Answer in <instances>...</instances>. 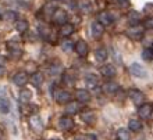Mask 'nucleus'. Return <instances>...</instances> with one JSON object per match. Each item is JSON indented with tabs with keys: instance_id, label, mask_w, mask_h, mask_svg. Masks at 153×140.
I'll use <instances>...</instances> for the list:
<instances>
[{
	"instance_id": "1",
	"label": "nucleus",
	"mask_w": 153,
	"mask_h": 140,
	"mask_svg": "<svg viewBox=\"0 0 153 140\" xmlns=\"http://www.w3.org/2000/svg\"><path fill=\"white\" fill-rule=\"evenodd\" d=\"M143 33H145V27H143V25H141V24L131 25V27L127 29V35H128L129 39H132V40L142 39Z\"/></svg>"
},
{
	"instance_id": "2",
	"label": "nucleus",
	"mask_w": 153,
	"mask_h": 140,
	"mask_svg": "<svg viewBox=\"0 0 153 140\" xmlns=\"http://www.w3.org/2000/svg\"><path fill=\"white\" fill-rule=\"evenodd\" d=\"M52 21L54 24L61 27V25L67 24V21H68V14H67V11L63 10V8H56L54 13H53V15H52Z\"/></svg>"
},
{
	"instance_id": "3",
	"label": "nucleus",
	"mask_w": 153,
	"mask_h": 140,
	"mask_svg": "<svg viewBox=\"0 0 153 140\" xmlns=\"http://www.w3.org/2000/svg\"><path fill=\"white\" fill-rule=\"evenodd\" d=\"M54 99H56V101L59 104H68L71 101V99H73V96L67 90H57L54 93Z\"/></svg>"
},
{
	"instance_id": "4",
	"label": "nucleus",
	"mask_w": 153,
	"mask_h": 140,
	"mask_svg": "<svg viewBox=\"0 0 153 140\" xmlns=\"http://www.w3.org/2000/svg\"><path fill=\"white\" fill-rule=\"evenodd\" d=\"M128 97L132 100L134 104H137V105H142L143 99H145L143 93H142L141 90H138V89H129L128 90Z\"/></svg>"
},
{
	"instance_id": "5",
	"label": "nucleus",
	"mask_w": 153,
	"mask_h": 140,
	"mask_svg": "<svg viewBox=\"0 0 153 140\" xmlns=\"http://www.w3.org/2000/svg\"><path fill=\"white\" fill-rule=\"evenodd\" d=\"M97 22H100L103 27H110V25H113L114 18L109 11H100L97 14Z\"/></svg>"
},
{
	"instance_id": "6",
	"label": "nucleus",
	"mask_w": 153,
	"mask_h": 140,
	"mask_svg": "<svg viewBox=\"0 0 153 140\" xmlns=\"http://www.w3.org/2000/svg\"><path fill=\"white\" fill-rule=\"evenodd\" d=\"M152 114H153V105L149 104V103L139 105V108H138V115L141 116L142 119H149Z\"/></svg>"
},
{
	"instance_id": "7",
	"label": "nucleus",
	"mask_w": 153,
	"mask_h": 140,
	"mask_svg": "<svg viewBox=\"0 0 153 140\" xmlns=\"http://www.w3.org/2000/svg\"><path fill=\"white\" fill-rule=\"evenodd\" d=\"M103 32H105V27L100 22L93 21L92 25H91V35H92L93 39H100L103 36Z\"/></svg>"
},
{
	"instance_id": "8",
	"label": "nucleus",
	"mask_w": 153,
	"mask_h": 140,
	"mask_svg": "<svg viewBox=\"0 0 153 140\" xmlns=\"http://www.w3.org/2000/svg\"><path fill=\"white\" fill-rule=\"evenodd\" d=\"M129 72H131V75L137 76V78H146L148 76V72H146V69L142 67V65H139L138 63H134V64H131V67H129Z\"/></svg>"
},
{
	"instance_id": "9",
	"label": "nucleus",
	"mask_w": 153,
	"mask_h": 140,
	"mask_svg": "<svg viewBox=\"0 0 153 140\" xmlns=\"http://www.w3.org/2000/svg\"><path fill=\"white\" fill-rule=\"evenodd\" d=\"M59 128H60L61 130H64V132L71 130V129L74 128V121L71 119L68 115L61 116L60 119H59Z\"/></svg>"
},
{
	"instance_id": "10",
	"label": "nucleus",
	"mask_w": 153,
	"mask_h": 140,
	"mask_svg": "<svg viewBox=\"0 0 153 140\" xmlns=\"http://www.w3.org/2000/svg\"><path fill=\"white\" fill-rule=\"evenodd\" d=\"M28 74L25 71H18L16 75L13 76V82L17 85V86H24L27 82H28Z\"/></svg>"
},
{
	"instance_id": "11",
	"label": "nucleus",
	"mask_w": 153,
	"mask_h": 140,
	"mask_svg": "<svg viewBox=\"0 0 153 140\" xmlns=\"http://www.w3.org/2000/svg\"><path fill=\"white\" fill-rule=\"evenodd\" d=\"M75 97H76V101L81 103V104L91 101V93H89L86 89H78L75 92Z\"/></svg>"
},
{
	"instance_id": "12",
	"label": "nucleus",
	"mask_w": 153,
	"mask_h": 140,
	"mask_svg": "<svg viewBox=\"0 0 153 140\" xmlns=\"http://www.w3.org/2000/svg\"><path fill=\"white\" fill-rule=\"evenodd\" d=\"M75 52L78 56L81 57H85L86 54H88L89 52V47H88V44H86V42H84V40H78L75 44Z\"/></svg>"
},
{
	"instance_id": "13",
	"label": "nucleus",
	"mask_w": 153,
	"mask_h": 140,
	"mask_svg": "<svg viewBox=\"0 0 153 140\" xmlns=\"http://www.w3.org/2000/svg\"><path fill=\"white\" fill-rule=\"evenodd\" d=\"M103 92L106 93V94H114V93H117V90L120 89V86H118V83H116V82H113V80H109V82H106L105 85H103Z\"/></svg>"
},
{
	"instance_id": "14",
	"label": "nucleus",
	"mask_w": 153,
	"mask_h": 140,
	"mask_svg": "<svg viewBox=\"0 0 153 140\" xmlns=\"http://www.w3.org/2000/svg\"><path fill=\"white\" fill-rule=\"evenodd\" d=\"M7 47H8V52H10V54H11L13 58H20L21 54H22V50H21L18 46L16 44V42H8L7 43Z\"/></svg>"
},
{
	"instance_id": "15",
	"label": "nucleus",
	"mask_w": 153,
	"mask_h": 140,
	"mask_svg": "<svg viewBox=\"0 0 153 140\" xmlns=\"http://www.w3.org/2000/svg\"><path fill=\"white\" fill-rule=\"evenodd\" d=\"M85 85H86V88L88 89H96L97 85H99V80H97V76L93 75V74H88V75L85 76Z\"/></svg>"
},
{
	"instance_id": "16",
	"label": "nucleus",
	"mask_w": 153,
	"mask_h": 140,
	"mask_svg": "<svg viewBox=\"0 0 153 140\" xmlns=\"http://www.w3.org/2000/svg\"><path fill=\"white\" fill-rule=\"evenodd\" d=\"M100 74H102V76H105V78H113V76H116L117 71H116V68H114V65L107 64V65H103L100 68Z\"/></svg>"
},
{
	"instance_id": "17",
	"label": "nucleus",
	"mask_w": 153,
	"mask_h": 140,
	"mask_svg": "<svg viewBox=\"0 0 153 140\" xmlns=\"http://www.w3.org/2000/svg\"><path fill=\"white\" fill-rule=\"evenodd\" d=\"M81 111V103L78 101H70L67 107H65V112L67 115H73V114H78Z\"/></svg>"
},
{
	"instance_id": "18",
	"label": "nucleus",
	"mask_w": 153,
	"mask_h": 140,
	"mask_svg": "<svg viewBox=\"0 0 153 140\" xmlns=\"http://www.w3.org/2000/svg\"><path fill=\"white\" fill-rule=\"evenodd\" d=\"M81 118L84 122L86 124H93L95 119H96V115H95V112L93 111H89V110H85V111L81 112Z\"/></svg>"
},
{
	"instance_id": "19",
	"label": "nucleus",
	"mask_w": 153,
	"mask_h": 140,
	"mask_svg": "<svg viewBox=\"0 0 153 140\" xmlns=\"http://www.w3.org/2000/svg\"><path fill=\"white\" fill-rule=\"evenodd\" d=\"M74 25L73 24H70V22H67V24L64 25H61L60 27V35L61 36H64V38H68V36H71L74 33Z\"/></svg>"
},
{
	"instance_id": "20",
	"label": "nucleus",
	"mask_w": 153,
	"mask_h": 140,
	"mask_svg": "<svg viewBox=\"0 0 153 140\" xmlns=\"http://www.w3.org/2000/svg\"><path fill=\"white\" fill-rule=\"evenodd\" d=\"M95 57H96V60L99 63H103V61L107 60V57H109V53L106 50L105 47H99L96 49V52H95Z\"/></svg>"
},
{
	"instance_id": "21",
	"label": "nucleus",
	"mask_w": 153,
	"mask_h": 140,
	"mask_svg": "<svg viewBox=\"0 0 153 140\" xmlns=\"http://www.w3.org/2000/svg\"><path fill=\"white\" fill-rule=\"evenodd\" d=\"M21 103H29L31 99H32V92L29 89H22L20 92V96H18Z\"/></svg>"
},
{
	"instance_id": "22",
	"label": "nucleus",
	"mask_w": 153,
	"mask_h": 140,
	"mask_svg": "<svg viewBox=\"0 0 153 140\" xmlns=\"http://www.w3.org/2000/svg\"><path fill=\"white\" fill-rule=\"evenodd\" d=\"M128 129H129V132H139L142 129V122L138 119H129Z\"/></svg>"
},
{
	"instance_id": "23",
	"label": "nucleus",
	"mask_w": 153,
	"mask_h": 140,
	"mask_svg": "<svg viewBox=\"0 0 153 140\" xmlns=\"http://www.w3.org/2000/svg\"><path fill=\"white\" fill-rule=\"evenodd\" d=\"M31 83H32L33 86H36V88L42 86V83H43V75H42L40 72H35V74L31 76Z\"/></svg>"
},
{
	"instance_id": "24",
	"label": "nucleus",
	"mask_w": 153,
	"mask_h": 140,
	"mask_svg": "<svg viewBox=\"0 0 153 140\" xmlns=\"http://www.w3.org/2000/svg\"><path fill=\"white\" fill-rule=\"evenodd\" d=\"M28 27H29V24H28V21L27 20H18L16 22V29L20 33L27 32V31H28Z\"/></svg>"
},
{
	"instance_id": "25",
	"label": "nucleus",
	"mask_w": 153,
	"mask_h": 140,
	"mask_svg": "<svg viewBox=\"0 0 153 140\" xmlns=\"http://www.w3.org/2000/svg\"><path fill=\"white\" fill-rule=\"evenodd\" d=\"M0 112L1 114H8L10 112V101L6 97H0Z\"/></svg>"
},
{
	"instance_id": "26",
	"label": "nucleus",
	"mask_w": 153,
	"mask_h": 140,
	"mask_svg": "<svg viewBox=\"0 0 153 140\" xmlns=\"http://www.w3.org/2000/svg\"><path fill=\"white\" fill-rule=\"evenodd\" d=\"M128 20H129V22H132L134 25H137V24H139V21H141V14L138 11H135V10H131V11L128 13Z\"/></svg>"
},
{
	"instance_id": "27",
	"label": "nucleus",
	"mask_w": 153,
	"mask_h": 140,
	"mask_svg": "<svg viewBox=\"0 0 153 140\" xmlns=\"http://www.w3.org/2000/svg\"><path fill=\"white\" fill-rule=\"evenodd\" d=\"M39 33H40V36L43 38V39H46V40H49V38L52 36V31H50V28L49 27H46V25H39Z\"/></svg>"
},
{
	"instance_id": "28",
	"label": "nucleus",
	"mask_w": 153,
	"mask_h": 140,
	"mask_svg": "<svg viewBox=\"0 0 153 140\" xmlns=\"http://www.w3.org/2000/svg\"><path fill=\"white\" fill-rule=\"evenodd\" d=\"M29 122H31V126H32L35 130H40L42 126H43V125H42V121H40V118L38 115L31 116V121H29Z\"/></svg>"
},
{
	"instance_id": "29",
	"label": "nucleus",
	"mask_w": 153,
	"mask_h": 140,
	"mask_svg": "<svg viewBox=\"0 0 153 140\" xmlns=\"http://www.w3.org/2000/svg\"><path fill=\"white\" fill-rule=\"evenodd\" d=\"M117 139L118 140H129L131 139V133L127 129H118L117 130Z\"/></svg>"
},
{
	"instance_id": "30",
	"label": "nucleus",
	"mask_w": 153,
	"mask_h": 140,
	"mask_svg": "<svg viewBox=\"0 0 153 140\" xmlns=\"http://www.w3.org/2000/svg\"><path fill=\"white\" fill-rule=\"evenodd\" d=\"M78 7H79L81 11H84V13H89L91 10H92V4L89 3L88 0H81L79 4H78Z\"/></svg>"
},
{
	"instance_id": "31",
	"label": "nucleus",
	"mask_w": 153,
	"mask_h": 140,
	"mask_svg": "<svg viewBox=\"0 0 153 140\" xmlns=\"http://www.w3.org/2000/svg\"><path fill=\"white\" fill-rule=\"evenodd\" d=\"M74 47H75V46H74V43L71 42V40H68V39H65L64 42L61 43V49H63L64 52H67V53L71 52V50H73Z\"/></svg>"
},
{
	"instance_id": "32",
	"label": "nucleus",
	"mask_w": 153,
	"mask_h": 140,
	"mask_svg": "<svg viewBox=\"0 0 153 140\" xmlns=\"http://www.w3.org/2000/svg\"><path fill=\"white\" fill-rule=\"evenodd\" d=\"M142 58L146 61L153 60V50L152 49H145V50L142 52Z\"/></svg>"
},
{
	"instance_id": "33",
	"label": "nucleus",
	"mask_w": 153,
	"mask_h": 140,
	"mask_svg": "<svg viewBox=\"0 0 153 140\" xmlns=\"http://www.w3.org/2000/svg\"><path fill=\"white\" fill-rule=\"evenodd\" d=\"M4 18H6L7 21H17V14L14 11H6Z\"/></svg>"
},
{
	"instance_id": "34",
	"label": "nucleus",
	"mask_w": 153,
	"mask_h": 140,
	"mask_svg": "<svg viewBox=\"0 0 153 140\" xmlns=\"http://www.w3.org/2000/svg\"><path fill=\"white\" fill-rule=\"evenodd\" d=\"M143 27H145V29H153V17L146 18L143 22Z\"/></svg>"
},
{
	"instance_id": "35",
	"label": "nucleus",
	"mask_w": 153,
	"mask_h": 140,
	"mask_svg": "<svg viewBox=\"0 0 153 140\" xmlns=\"http://www.w3.org/2000/svg\"><path fill=\"white\" fill-rule=\"evenodd\" d=\"M116 1L121 8H129V6H131L129 0H116Z\"/></svg>"
},
{
	"instance_id": "36",
	"label": "nucleus",
	"mask_w": 153,
	"mask_h": 140,
	"mask_svg": "<svg viewBox=\"0 0 153 140\" xmlns=\"http://www.w3.org/2000/svg\"><path fill=\"white\" fill-rule=\"evenodd\" d=\"M63 80H64V83L71 85L74 82V78H73V76H70L68 74H64V76H63Z\"/></svg>"
},
{
	"instance_id": "37",
	"label": "nucleus",
	"mask_w": 153,
	"mask_h": 140,
	"mask_svg": "<svg viewBox=\"0 0 153 140\" xmlns=\"http://www.w3.org/2000/svg\"><path fill=\"white\" fill-rule=\"evenodd\" d=\"M59 72H60V65H54V67L50 68V74H53V75H56Z\"/></svg>"
},
{
	"instance_id": "38",
	"label": "nucleus",
	"mask_w": 153,
	"mask_h": 140,
	"mask_svg": "<svg viewBox=\"0 0 153 140\" xmlns=\"http://www.w3.org/2000/svg\"><path fill=\"white\" fill-rule=\"evenodd\" d=\"M4 72H6V71H4V67H3L1 64H0V76H3V75H4Z\"/></svg>"
},
{
	"instance_id": "39",
	"label": "nucleus",
	"mask_w": 153,
	"mask_h": 140,
	"mask_svg": "<svg viewBox=\"0 0 153 140\" xmlns=\"http://www.w3.org/2000/svg\"><path fill=\"white\" fill-rule=\"evenodd\" d=\"M74 140H85V137H82V136H78V137H75Z\"/></svg>"
},
{
	"instance_id": "40",
	"label": "nucleus",
	"mask_w": 153,
	"mask_h": 140,
	"mask_svg": "<svg viewBox=\"0 0 153 140\" xmlns=\"http://www.w3.org/2000/svg\"><path fill=\"white\" fill-rule=\"evenodd\" d=\"M0 18H1V13H0Z\"/></svg>"
},
{
	"instance_id": "41",
	"label": "nucleus",
	"mask_w": 153,
	"mask_h": 140,
	"mask_svg": "<svg viewBox=\"0 0 153 140\" xmlns=\"http://www.w3.org/2000/svg\"><path fill=\"white\" fill-rule=\"evenodd\" d=\"M139 140H146V139H139Z\"/></svg>"
},
{
	"instance_id": "42",
	"label": "nucleus",
	"mask_w": 153,
	"mask_h": 140,
	"mask_svg": "<svg viewBox=\"0 0 153 140\" xmlns=\"http://www.w3.org/2000/svg\"><path fill=\"white\" fill-rule=\"evenodd\" d=\"M152 50H153V44H152Z\"/></svg>"
},
{
	"instance_id": "43",
	"label": "nucleus",
	"mask_w": 153,
	"mask_h": 140,
	"mask_svg": "<svg viewBox=\"0 0 153 140\" xmlns=\"http://www.w3.org/2000/svg\"><path fill=\"white\" fill-rule=\"evenodd\" d=\"M54 140H57V139H54Z\"/></svg>"
}]
</instances>
